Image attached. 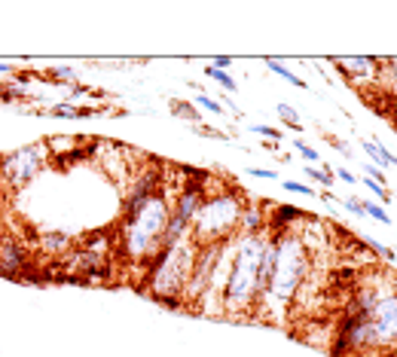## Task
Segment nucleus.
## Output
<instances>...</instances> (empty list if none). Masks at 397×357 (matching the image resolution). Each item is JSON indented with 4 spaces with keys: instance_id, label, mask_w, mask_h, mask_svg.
<instances>
[{
    "instance_id": "f257e3e1",
    "label": "nucleus",
    "mask_w": 397,
    "mask_h": 357,
    "mask_svg": "<svg viewBox=\"0 0 397 357\" xmlns=\"http://www.w3.org/2000/svg\"><path fill=\"white\" fill-rule=\"evenodd\" d=\"M272 238H275V251H278L275 254V269H272V278H269L266 294L257 299L254 315L281 318L296 303V296H300L303 284H306V278L312 272V251L296 229L278 232Z\"/></svg>"
},
{
    "instance_id": "f03ea898",
    "label": "nucleus",
    "mask_w": 397,
    "mask_h": 357,
    "mask_svg": "<svg viewBox=\"0 0 397 357\" xmlns=\"http://www.w3.org/2000/svg\"><path fill=\"white\" fill-rule=\"evenodd\" d=\"M269 235H236L226 278L221 287V309L232 318L254 315L260 296V260Z\"/></svg>"
},
{
    "instance_id": "7ed1b4c3",
    "label": "nucleus",
    "mask_w": 397,
    "mask_h": 357,
    "mask_svg": "<svg viewBox=\"0 0 397 357\" xmlns=\"http://www.w3.org/2000/svg\"><path fill=\"white\" fill-rule=\"evenodd\" d=\"M198 245L193 238H183L177 245H162L150 260L141 266V287L150 294L156 303L168 305V309H181V299L187 294L190 275H193Z\"/></svg>"
},
{
    "instance_id": "20e7f679",
    "label": "nucleus",
    "mask_w": 397,
    "mask_h": 357,
    "mask_svg": "<svg viewBox=\"0 0 397 357\" xmlns=\"http://www.w3.org/2000/svg\"><path fill=\"white\" fill-rule=\"evenodd\" d=\"M168 217H172L168 190H159L141 211L123 217V223H119V251H123V256L132 266L141 269L162 247L165 229H168Z\"/></svg>"
},
{
    "instance_id": "39448f33",
    "label": "nucleus",
    "mask_w": 397,
    "mask_h": 357,
    "mask_svg": "<svg viewBox=\"0 0 397 357\" xmlns=\"http://www.w3.org/2000/svg\"><path fill=\"white\" fill-rule=\"evenodd\" d=\"M247 208V198L238 190H221L205 196L202 208L193 220V232L190 238L196 245H214V241H230L238 235L242 226V214Z\"/></svg>"
},
{
    "instance_id": "423d86ee",
    "label": "nucleus",
    "mask_w": 397,
    "mask_h": 357,
    "mask_svg": "<svg viewBox=\"0 0 397 357\" xmlns=\"http://www.w3.org/2000/svg\"><path fill=\"white\" fill-rule=\"evenodd\" d=\"M205 177L208 174H193V171H190V181L177 190V198L172 205V217H168L165 241H162V245H177V241H183L190 232H193V220H196L198 208H202L205 196H208Z\"/></svg>"
},
{
    "instance_id": "0eeeda50",
    "label": "nucleus",
    "mask_w": 397,
    "mask_h": 357,
    "mask_svg": "<svg viewBox=\"0 0 397 357\" xmlns=\"http://www.w3.org/2000/svg\"><path fill=\"white\" fill-rule=\"evenodd\" d=\"M43 165H46V153L40 144L19 147L12 153L0 156V181L10 190H22L43 171Z\"/></svg>"
},
{
    "instance_id": "6e6552de",
    "label": "nucleus",
    "mask_w": 397,
    "mask_h": 357,
    "mask_svg": "<svg viewBox=\"0 0 397 357\" xmlns=\"http://www.w3.org/2000/svg\"><path fill=\"white\" fill-rule=\"evenodd\" d=\"M373 330V348H397V284L388 281L379 299L367 312Z\"/></svg>"
},
{
    "instance_id": "1a4fd4ad",
    "label": "nucleus",
    "mask_w": 397,
    "mask_h": 357,
    "mask_svg": "<svg viewBox=\"0 0 397 357\" xmlns=\"http://www.w3.org/2000/svg\"><path fill=\"white\" fill-rule=\"evenodd\" d=\"M159 190H165V174H162V168H147V171H141L138 181L132 183L129 196H125V202H123V217H125V214L141 211Z\"/></svg>"
},
{
    "instance_id": "9d476101",
    "label": "nucleus",
    "mask_w": 397,
    "mask_h": 357,
    "mask_svg": "<svg viewBox=\"0 0 397 357\" xmlns=\"http://www.w3.org/2000/svg\"><path fill=\"white\" fill-rule=\"evenodd\" d=\"M28 266H31V256H28L22 241H16V238L0 241V275L19 281V278H25Z\"/></svg>"
},
{
    "instance_id": "9b49d317",
    "label": "nucleus",
    "mask_w": 397,
    "mask_h": 357,
    "mask_svg": "<svg viewBox=\"0 0 397 357\" xmlns=\"http://www.w3.org/2000/svg\"><path fill=\"white\" fill-rule=\"evenodd\" d=\"M339 68V74L352 76V80H373L379 74L382 61L379 59H364V55H354V59H336L333 61Z\"/></svg>"
},
{
    "instance_id": "f8f14e48",
    "label": "nucleus",
    "mask_w": 397,
    "mask_h": 357,
    "mask_svg": "<svg viewBox=\"0 0 397 357\" xmlns=\"http://www.w3.org/2000/svg\"><path fill=\"white\" fill-rule=\"evenodd\" d=\"M309 214L306 211H300V208H290V205H278V208H272V214L266 217V229L272 232V235H278V232H287V229H294L296 223H303Z\"/></svg>"
},
{
    "instance_id": "ddd939ff",
    "label": "nucleus",
    "mask_w": 397,
    "mask_h": 357,
    "mask_svg": "<svg viewBox=\"0 0 397 357\" xmlns=\"http://www.w3.org/2000/svg\"><path fill=\"white\" fill-rule=\"evenodd\" d=\"M266 217L269 211L257 208V205H247L242 214V226H238V235H266Z\"/></svg>"
},
{
    "instance_id": "4468645a",
    "label": "nucleus",
    "mask_w": 397,
    "mask_h": 357,
    "mask_svg": "<svg viewBox=\"0 0 397 357\" xmlns=\"http://www.w3.org/2000/svg\"><path fill=\"white\" fill-rule=\"evenodd\" d=\"M266 68L272 70L275 76H281V80H287L290 85H296V89H309V85H306V80H303V76H296L294 70H287V68H285V64H281L278 59H266Z\"/></svg>"
},
{
    "instance_id": "2eb2a0df",
    "label": "nucleus",
    "mask_w": 397,
    "mask_h": 357,
    "mask_svg": "<svg viewBox=\"0 0 397 357\" xmlns=\"http://www.w3.org/2000/svg\"><path fill=\"white\" fill-rule=\"evenodd\" d=\"M360 147H364V153H367V156H370V159L376 162V168H388V150L382 147L376 138L364 141V144H360Z\"/></svg>"
},
{
    "instance_id": "dca6fc26",
    "label": "nucleus",
    "mask_w": 397,
    "mask_h": 357,
    "mask_svg": "<svg viewBox=\"0 0 397 357\" xmlns=\"http://www.w3.org/2000/svg\"><path fill=\"white\" fill-rule=\"evenodd\" d=\"M303 171H306V177H309V181L321 183L324 190L333 187V181H336V177H333V171H330V165H309V168H303Z\"/></svg>"
},
{
    "instance_id": "f3484780",
    "label": "nucleus",
    "mask_w": 397,
    "mask_h": 357,
    "mask_svg": "<svg viewBox=\"0 0 397 357\" xmlns=\"http://www.w3.org/2000/svg\"><path fill=\"white\" fill-rule=\"evenodd\" d=\"M360 181H364V187H367V190H370V192H373V196H376V202H379V205H382V208H385V205H388V202H391V192H388V190H385V183L373 181V177H360Z\"/></svg>"
},
{
    "instance_id": "a211bd4d",
    "label": "nucleus",
    "mask_w": 397,
    "mask_h": 357,
    "mask_svg": "<svg viewBox=\"0 0 397 357\" xmlns=\"http://www.w3.org/2000/svg\"><path fill=\"white\" fill-rule=\"evenodd\" d=\"M364 241V247H370V251L376 256H382V260H388V263H397V254L391 251V247H385V245H379V241L373 238V235H367V238H360Z\"/></svg>"
},
{
    "instance_id": "6ab92c4d",
    "label": "nucleus",
    "mask_w": 397,
    "mask_h": 357,
    "mask_svg": "<svg viewBox=\"0 0 397 357\" xmlns=\"http://www.w3.org/2000/svg\"><path fill=\"white\" fill-rule=\"evenodd\" d=\"M205 76H211V80H214V83H221L226 92H236V89H238L236 80H232V76L226 74V70H217V68H211V64H208V68H205Z\"/></svg>"
},
{
    "instance_id": "aec40b11",
    "label": "nucleus",
    "mask_w": 397,
    "mask_h": 357,
    "mask_svg": "<svg viewBox=\"0 0 397 357\" xmlns=\"http://www.w3.org/2000/svg\"><path fill=\"white\" fill-rule=\"evenodd\" d=\"M172 110H174L181 119H190V123H196V125L202 123V113H198L193 104H187V101H174V104H172Z\"/></svg>"
},
{
    "instance_id": "412c9836",
    "label": "nucleus",
    "mask_w": 397,
    "mask_h": 357,
    "mask_svg": "<svg viewBox=\"0 0 397 357\" xmlns=\"http://www.w3.org/2000/svg\"><path fill=\"white\" fill-rule=\"evenodd\" d=\"M275 110H278V116L285 119V125H287V128H294V132H300V128H303V125H300V113H296L290 104H278Z\"/></svg>"
},
{
    "instance_id": "4be33fe9",
    "label": "nucleus",
    "mask_w": 397,
    "mask_h": 357,
    "mask_svg": "<svg viewBox=\"0 0 397 357\" xmlns=\"http://www.w3.org/2000/svg\"><path fill=\"white\" fill-rule=\"evenodd\" d=\"M364 214H367V217H373V220H379L382 226H391V217H388L385 208H382L379 202H364Z\"/></svg>"
},
{
    "instance_id": "5701e85b",
    "label": "nucleus",
    "mask_w": 397,
    "mask_h": 357,
    "mask_svg": "<svg viewBox=\"0 0 397 357\" xmlns=\"http://www.w3.org/2000/svg\"><path fill=\"white\" fill-rule=\"evenodd\" d=\"M0 101L10 104V101H28V92L19 89V85H0Z\"/></svg>"
},
{
    "instance_id": "b1692460",
    "label": "nucleus",
    "mask_w": 397,
    "mask_h": 357,
    "mask_svg": "<svg viewBox=\"0 0 397 357\" xmlns=\"http://www.w3.org/2000/svg\"><path fill=\"white\" fill-rule=\"evenodd\" d=\"M196 104L202 107V110L214 113V116H223V107H221V101H214V98H211V95H205V92H198V95H196Z\"/></svg>"
},
{
    "instance_id": "393cba45",
    "label": "nucleus",
    "mask_w": 397,
    "mask_h": 357,
    "mask_svg": "<svg viewBox=\"0 0 397 357\" xmlns=\"http://www.w3.org/2000/svg\"><path fill=\"white\" fill-rule=\"evenodd\" d=\"M46 76H49L52 83H68V85H74V83H77V74H74L70 68H52Z\"/></svg>"
},
{
    "instance_id": "a878e982",
    "label": "nucleus",
    "mask_w": 397,
    "mask_h": 357,
    "mask_svg": "<svg viewBox=\"0 0 397 357\" xmlns=\"http://www.w3.org/2000/svg\"><path fill=\"white\" fill-rule=\"evenodd\" d=\"M294 147H296V153H300L303 159L309 162V165H321V159H318V150H315V147H309L306 141H294Z\"/></svg>"
},
{
    "instance_id": "bb28decb",
    "label": "nucleus",
    "mask_w": 397,
    "mask_h": 357,
    "mask_svg": "<svg viewBox=\"0 0 397 357\" xmlns=\"http://www.w3.org/2000/svg\"><path fill=\"white\" fill-rule=\"evenodd\" d=\"M281 187H285L287 192H300V196H309V198H312V196H318V192L312 190L309 183H296V181H281Z\"/></svg>"
},
{
    "instance_id": "cd10ccee",
    "label": "nucleus",
    "mask_w": 397,
    "mask_h": 357,
    "mask_svg": "<svg viewBox=\"0 0 397 357\" xmlns=\"http://www.w3.org/2000/svg\"><path fill=\"white\" fill-rule=\"evenodd\" d=\"M251 177H260V181H278V171L275 168H247Z\"/></svg>"
},
{
    "instance_id": "c85d7f7f",
    "label": "nucleus",
    "mask_w": 397,
    "mask_h": 357,
    "mask_svg": "<svg viewBox=\"0 0 397 357\" xmlns=\"http://www.w3.org/2000/svg\"><path fill=\"white\" fill-rule=\"evenodd\" d=\"M339 205H343L345 211H352L354 217H367V214H364V202H358V198H343Z\"/></svg>"
},
{
    "instance_id": "c756f323",
    "label": "nucleus",
    "mask_w": 397,
    "mask_h": 357,
    "mask_svg": "<svg viewBox=\"0 0 397 357\" xmlns=\"http://www.w3.org/2000/svg\"><path fill=\"white\" fill-rule=\"evenodd\" d=\"M251 132L263 134V138H272V141H281V132H278V128H269V125H251Z\"/></svg>"
},
{
    "instance_id": "7c9ffc66",
    "label": "nucleus",
    "mask_w": 397,
    "mask_h": 357,
    "mask_svg": "<svg viewBox=\"0 0 397 357\" xmlns=\"http://www.w3.org/2000/svg\"><path fill=\"white\" fill-rule=\"evenodd\" d=\"M333 177H339L343 183H354V181H358V177H354L352 171H345V168H336V171H333Z\"/></svg>"
},
{
    "instance_id": "2f4dec72",
    "label": "nucleus",
    "mask_w": 397,
    "mask_h": 357,
    "mask_svg": "<svg viewBox=\"0 0 397 357\" xmlns=\"http://www.w3.org/2000/svg\"><path fill=\"white\" fill-rule=\"evenodd\" d=\"M230 64H232V59H230V55H217L211 68H217V70H226V68H230Z\"/></svg>"
},
{
    "instance_id": "473e14b6",
    "label": "nucleus",
    "mask_w": 397,
    "mask_h": 357,
    "mask_svg": "<svg viewBox=\"0 0 397 357\" xmlns=\"http://www.w3.org/2000/svg\"><path fill=\"white\" fill-rule=\"evenodd\" d=\"M330 147H333V150H336V153H343V156H349V153H352V150H349V147H345V144H343V141H333V144H330Z\"/></svg>"
},
{
    "instance_id": "72a5a7b5",
    "label": "nucleus",
    "mask_w": 397,
    "mask_h": 357,
    "mask_svg": "<svg viewBox=\"0 0 397 357\" xmlns=\"http://www.w3.org/2000/svg\"><path fill=\"white\" fill-rule=\"evenodd\" d=\"M10 70H12L10 64H6V61H0V76H3V74H10Z\"/></svg>"
}]
</instances>
